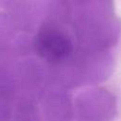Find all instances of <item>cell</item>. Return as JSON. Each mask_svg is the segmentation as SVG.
<instances>
[{"mask_svg": "<svg viewBox=\"0 0 121 121\" xmlns=\"http://www.w3.org/2000/svg\"><path fill=\"white\" fill-rule=\"evenodd\" d=\"M34 46L37 54L52 64L65 60L73 49L70 38L61 30L52 26H44L39 31Z\"/></svg>", "mask_w": 121, "mask_h": 121, "instance_id": "obj_1", "label": "cell"}]
</instances>
